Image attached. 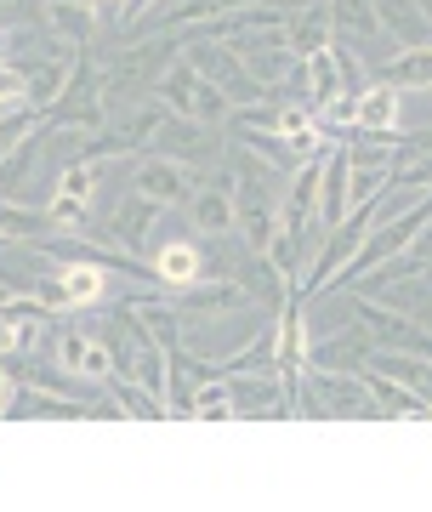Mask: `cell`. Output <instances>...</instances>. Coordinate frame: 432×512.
I'll return each instance as SVG.
<instances>
[{"instance_id": "1", "label": "cell", "mask_w": 432, "mask_h": 512, "mask_svg": "<svg viewBox=\"0 0 432 512\" xmlns=\"http://www.w3.org/2000/svg\"><path fill=\"white\" fill-rule=\"evenodd\" d=\"M182 57V40L177 35H137L126 46V57H114V63H97V80H103V103L108 114H114V103H120V92H143V86H154L171 63Z\"/></svg>"}, {"instance_id": "2", "label": "cell", "mask_w": 432, "mask_h": 512, "mask_svg": "<svg viewBox=\"0 0 432 512\" xmlns=\"http://www.w3.org/2000/svg\"><path fill=\"white\" fill-rule=\"evenodd\" d=\"M154 97H160L171 114L199 120V126H222V120H228V109H234V103H228V92H222L216 80H205L188 57H177V63L154 80Z\"/></svg>"}, {"instance_id": "3", "label": "cell", "mask_w": 432, "mask_h": 512, "mask_svg": "<svg viewBox=\"0 0 432 512\" xmlns=\"http://www.w3.org/2000/svg\"><path fill=\"white\" fill-rule=\"evenodd\" d=\"M302 416H381L359 370H313L302 382Z\"/></svg>"}, {"instance_id": "4", "label": "cell", "mask_w": 432, "mask_h": 512, "mask_svg": "<svg viewBox=\"0 0 432 512\" xmlns=\"http://www.w3.org/2000/svg\"><path fill=\"white\" fill-rule=\"evenodd\" d=\"M222 46L245 63V74H251L256 86H285V80L302 74V57L285 46V29H245V35L222 40Z\"/></svg>"}, {"instance_id": "5", "label": "cell", "mask_w": 432, "mask_h": 512, "mask_svg": "<svg viewBox=\"0 0 432 512\" xmlns=\"http://www.w3.org/2000/svg\"><path fill=\"white\" fill-rule=\"evenodd\" d=\"M353 308H359L364 330L376 336V348H393V353H421V359H432V330L415 319V313H398L387 308V302H376V296L353 291Z\"/></svg>"}, {"instance_id": "6", "label": "cell", "mask_w": 432, "mask_h": 512, "mask_svg": "<svg viewBox=\"0 0 432 512\" xmlns=\"http://www.w3.org/2000/svg\"><path fill=\"white\" fill-rule=\"evenodd\" d=\"M171 308L182 313V319H222V313H239V308H256V296L239 285V279H222V274H205L194 279V285H182V291H171Z\"/></svg>"}, {"instance_id": "7", "label": "cell", "mask_w": 432, "mask_h": 512, "mask_svg": "<svg viewBox=\"0 0 432 512\" xmlns=\"http://www.w3.org/2000/svg\"><path fill=\"white\" fill-rule=\"evenodd\" d=\"M137 194L143 200H154V205H188L194 200V165H182V160H171V154H137Z\"/></svg>"}, {"instance_id": "8", "label": "cell", "mask_w": 432, "mask_h": 512, "mask_svg": "<svg viewBox=\"0 0 432 512\" xmlns=\"http://www.w3.org/2000/svg\"><path fill=\"white\" fill-rule=\"evenodd\" d=\"M239 6H256V0H177V6H154V12L131 29V40L137 35H188V29H205V23L228 18Z\"/></svg>"}, {"instance_id": "9", "label": "cell", "mask_w": 432, "mask_h": 512, "mask_svg": "<svg viewBox=\"0 0 432 512\" xmlns=\"http://www.w3.org/2000/svg\"><path fill=\"white\" fill-rule=\"evenodd\" d=\"M40 29L63 40L69 52H86L97 40V6L91 0H40Z\"/></svg>"}, {"instance_id": "10", "label": "cell", "mask_w": 432, "mask_h": 512, "mask_svg": "<svg viewBox=\"0 0 432 512\" xmlns=\"http://www.w3.org/2000/svg\"><path fill=\"white\" fill-rule=\"evenodd\" d=\"M376 353V336L370 330H330L319 342H307V365L313 370H364V359Z\"/></svg>"}, {"instance_id": "11", "label": "cell", "mask_w": 432, "mask_h": 512, "mask_svg": "<svg viewBox=\"0 0 432 512\" xmlns=\"http://www.w3.org/2000/svg\"><path fill=\"white\" fill-rule=\"evenodd\" d=\"M234 387V416H285V387H279V370H239V376H222Z\"/></svg>"}, {"instance_id": "12", "label": "cell", "mask_w": 432, "mask_h": 512, "mask_svg": "<svg viewBox=\"0 0 432 512\" xmlns=\"http://www.w3.org/2000/svg\"><path fill=\"white\" fill-rule=\"evenodd\" d=\"M211 126H199V120H182V114L165 109V126L160 137H154V154H171V160L182 165H211L216 160V143L205 137Z\"/></svg>"}, {"instance_id": "13", "label": "cell", "mask_w": 432, "mask_h": 512, "mask_svg": "<svg viewBox=\"0 0 432 512\" xmlns=\"http://www.w3.org/2000/svg\"><path fill=\"white\" fill-rule=\"evenodd\" d=\"M57 365L74 370L80 382H108V376H114V353H108V342H97V336L57 330Z\"/></svg>"}, {"instance_id": "14", "label": "cell", "mask_w": 432, "mask_h": 512, "mask_svg": "<svg viewBox=\"0 0 432 512\" xmlns=\"http://www.w3.org/2000/svg\"><path fill=\"white\" fill-rule=\"evenodd\" d=\"M165 205H154V200H143V194H131V200H120L114 205V217H108V228H97L103 239H114V245H126L131 256H143V245H148V234H154V217H160Z\"/></svg>"}, {"instance_id": "15", "label": "cell", "mask_w": 432, "mask_h": 512, "mask_svg": "<svg viewBox=\"0 0 432 512\" xmlns=\"http://www.w3.org/2000/svg\"><path fill=\"white\" fill-rule=\"evenodd\" d=\"M347 188H353V160H347V148H330L319 177V234L347 222Z\"/></svg>"}, {"instance_id": "16", "label": "cell", "mask_w": 432, "mask_h": 512, "mask_svg": "<svg viewBox=\"0 0 432 512\" xmlns=\"http://www.w3.org/2000/svg\"><path fill=\"white\" fill-rule=\"evenodd\" d=\"M188 211H194L199 239H222V234H234V228H239L234 188H228V183H199L194 200H188Z\"/></svg>"}, {"instance_id": "17", "label": "cell", "mask_w": 432, "mask_h": 512, "mask_svg": "<svg viewBox=\"0 0 432 512\" xmlns=\"http://www.w3.org/2000/svg\"><path fill=\"white\" fill-rule=\"evenodd\" d=\"M364 376V387H370V399H376V410L381 416H404V421H432V404L415 393V387H404L398 376H381L376 365H364L359 370Z\"/></svg>"}, {"instance_id": "18", "label": "cell", "mask_w": 432, "mask_h": 512, "mask_svg": "<svg viewBox=\"0 0 432 512\" xmlns=\"http://www.w3.org/2000/svg\"><path fill=\"white\" fill-rule=\"evenodd\" d=\"M387 35H398V46H432V12L421 0H370Z\"/></svg>"}, {"instance_id": "19", "label": "cell", "mask_w": 432, "mask_h": 512, "mask_svg": "<svg viewBox=\"0 0 432 512\" xmlns=\"http://www.w3.org/2000/svg\"><path fill=\"white\" fill-rule=\"evenodd\" d=\"M74 57H80V52H69V46H57V52L35 57V69H23V80H29V109H52V103H57V92L69 86Z\"/></svg>"}, {"instance_id": "20", "label": "cell", "mask_w": 432, "mask_h": 512, "mask_svg": "<svg viewBox=\"0 0 432 512\" xmlns=\"http://www.w3.org/2000/svg\"><path fill=\"white\" fill-rule=\"evenodd\" d=\"M52 274H57V285H63V302H69V308H97L108 296L103 262H57Z\"/></svg>"}, {"instance_id": "21", "label": "cell", "mask_w": 432, "mask_h": 512, "mask_svg": "<svg viewBox=\"0 0 432 512\" xmlns=\"http://www.w3.org/2000/svg\"><path fill=\"white\" fill-rule=\"evenodd\" d=\"M279 137L290 143V154L296 160H307V154H324V120L307 103H279Z\"/></svg>"}, {"instance_id": "22", "label": "cell", "mask_w": 432, "mask_h": 512, "mask_svg": "<svg viewBox=\"0 0 432 512\" xmlns=\"http://www.w3.org/2000/svg\"><path fill=\"white\" fill-rule=\"evenodd\" d=\"M398 97L387 80H370L359 92V114H353V131H364V137H387V131L398 126Z\"/></svg>"}, {"instance_id": "23", "label": "cell", "mask_w": 432, "mask_h": 512, "mask_svg": "<svg viewBox=\"0 0 432 512\" xmlns=\"http://www.w3.org/2000/svg\"><path fill=\"white\" fill-rule=\"evenodd\" d=\"M330 6H290V23H285V46L296 57H313L330 46Z\"/></svg>"}, {"instance_id": "24", "label": "cell", "mask_w": 432, "mask_h": 512, "mask_svg": "<svg viewBox=\"0 0 432 512\" xmlns=\"http://www.w3.org/2000/svg\"><path fill=\"white\" fill-rule=\"evenodd\" d=\"M154 279H160L165 291H182V285L205 279V251H199V245H188V239H171V245L154 256Z\"/></svg>"}, {"instance_id": "25", "label": "cell", "mask_w": 432, "mask_h": 512, "mask_svg": "<svg viewBox=\"0 0 432 512\" xmlns=\"http://www.w3.org/2000/svg\"><path fill=\"white\" fill-rule=\"evenodd\" d=\"M381 80L393 92H432V46H404L398 57H387Z\"/></svg>"}, {"instance_id": "26", "label": "cell", "mask_w": 432, "mask_h": 512, "mask_svg": "<svg viewBox=\"0 0 432 512\" xmlns=\"http://www.w3.org/2000/svg\"><path fill=\"white\" fill-rule=\"evenodd\" d=\"M302 80H307V103H313V114H324L336 97H347L342 69H336L330 46H324V52H313V57H302Z\"/></svg>"}, {"instance_id": "27", "label": "cell", "mask_w": 432, "mask_h": 512, "mask_svg": "<svg viewBox=\"0 0 432 512\" xmlns=\"http://www.w3.org/2000/svg\"><path fill=\"white\" fill-rule=\"evenodd\" d=\"M108 387H114V404H120V416H137V421H160V416H171L165 410V399L154 393V387H143L137 376H108Z\"/></svg>"}, {"instance_id": "28", "label": "cell", "mask_w": 432, "mask_h": 512, "mask_svg": "<svg viewBox=\"0 0 432 512\" xmlns=\"http://www.w3.org/2000/svg\"><path fill=\"white\" fill-rule=\"evenodd\" d=\"M330 6V29L342 40H376L381 35V18L370 0H324Z\"/></svg>"}, {"instance_id": "29", "label": "cell", "mask_w": 432, "mask_h": 512, "mask_svg": "<svg viewBox=\"0 0 432 512\" xmlns=\"http://www.w3.org/2000/svg\"><path fill=\"white\" fill-rule=\"evenodd\" d=\"M52 234V222H46V211H29V205L18 200H0V239H12V245H35V239Z\"/></svg>"}, {"instance_id": "30", "label": "cell", "mask_w": 432, "mask_h": 512, "mask_svg": "<svg viewBox=\"0 0 432 512\" xmlns=\"http://www.w3.org/2000/svg\"><path fill=\"white\" fill-rule=\"evenodd\" d=\"M188 416H205V421H234V387L211 376V382L194 387V404H188Z\"/></svg>"}, {"instance_id": "31", "label": "cell", "mask_w": 432, "mask_h": 512, "mask_svg": "<svg viewBox=\"0 0 432 512\" xmlns=\"http://www.w3.org/2000/svg\"><path fill=\"white\" fill-rule=\"evenodd\" d=\"M29 131H40V109H29V103H18V109H0V165L18 154V143L29 137Z\"/></svg>"}, {"instance_id": "32", "label": "cell", "mask_w": 432, "mask_h": 512, "mask_svg": "<svg viewBox=\"0 0 432 512\" xmlns=\"http://www.w3.org/2000/svg\"><path fill=\"white\" fill-rule=\"evenodd\" d=\"M57 194H63V200L91 205V194H97V165H86V160L63 165V177H57Z\"/></svg>"}, {"instance_id": "33", "label": "cell", "mask_w": 432, "mask_h": 512, "mask_svg": "<svg viewBox=\"0 0 432 512\" xmlns=\"http://www.w3.org/2000/svg\"><path fill=\"white\" fill-rule=\"evenodd\" d=\"M18 103H29V80L18 63H0V109H18Z\"/></svg>"}, {"instance_id": "34", "label": "cell", "mask_w": 432, "mask_h": 512, "mask_svg": "<svg viewBox=\"0 0 432 512\" xmlns=\"http://www.w3.org/2000/svg\"><path fill=\"white\" fill-rule=\"evenodd\" d=\"M40 0H0V29H35Z\"/></svg>"}, {"instance_id": "35", "label": "cell", "mask_w": 432, "mask_h": 512, "mask_svg": "<svg viewBox=\"0 0 432 512\" xmlns=\"http://www.w3.org/2000/svg\"><path fill=\"white\" fill-rule=\"evenodd\" d=\"M23 308H29V302H23ZM23 308H0V359H12V353L23 348V319H18Z\"/></svg>"}, {"instance_id": "36", "label": "cell", "mask_w": 432, "mask_h": 512, "mask_svg": "<svg viewBox=\"0 0 432 512\" xmlns=\"http://www.w3.org/2000/svg\"><path fill=\"white\" fill-rule=\"evenodd\" d=\"M398 183L415 188V194H427V188H432V148H421V154H415L410 171H398Z\"/></svg>"}, {"instance_id": "37", "label": "cell", "mask_w": 432, "mask_h": 512, "mask_svg": "<svg viewBox=\"0 0 432 512\" xmlns=\"http://www.w3.org/2000/svg\"><path fill=\"white\" fill-rule=\"evenodd\" d=\"M154 6H160V0H126V6H120V35H131V29L154 12Z\"/></svg>"}, {"instance_id": "38", "label": "cell", "mask_w": 432, "mask_h": 512, "mask_svg": "<svg viewBox=\"0 0 432 512\" xmlns=\"http://www.w3.org/2000/svg\"><path fill=\"white\" fill-rule=\"evenodd\" d=\"M404 256H410L415 268H427V262H432V217L421 222V234L410 239V251H404Z\"/></svg>"}, {"instance_id": "39", "label": "cell", "mask_w": 432, "mask_h": 512, "mask_svg": "<svg viewBox=\"0 0 432 512\" xmlns=\"http://www.w3.org/2000/svg\"><path fill=\"white\" fill-rule=\"evenodd\" d=\"M12 399H18V382H12V370L0 365V416H12Z\"/></svg>"}, {"instance_id": "40", "label": "cell", "mask_w": 432, "mask_h": 512, "mask_svg": "<svg viewBox=\"0 0 432 512\" xmlns=\"http://www.w3.org/2000/svg\"><path fill=\"white\" fill-rule=\"evenodd\" d=\"M23 302H29V296H23L18 285H6V279H0V308H23Z\"/></svg>"}, {"instance_id": "41", "label": "cell", "mask_w": 432, "mask_h": 512, "mask_svg": "<svg viewBox=\"0 0 432 512\" xmlns=\"http://www.w3.org/2000/svg\"><path fill=\"white\" fill-rule=\"evenodd\" d=\"M97 6H126V0H97Z\"/></svg>"}]
</instances>
